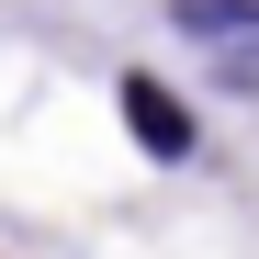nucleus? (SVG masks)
Instances as JSON below:
<instances>
[{"label":"nucleus","instance_id":"f257e3e1","mask_svg":"<svg viewBox=\"0 0 259 259\" xmlns=\"http://www.w3.org/2000/svg\"><path fill=\"white\" fill-rule=\"evenodd\" d=\"M124 124H136V147L147 158H192V113L158 91V79H124Z\"/></svg>","mask_w":259,"mask_h":259},{"label":"nucleus","instance_id":"f03ea898","mask_svg":"<svg viewBox=\"0 0 259 259\" xmlns=\"http://www.w3.org/2000/svg\"><path fill=\"white\" fill-rule=\"evenodd\" d=\"M214 79H226V91H259V23H248V34H226V46H214Z\"/></svg>","mask_w":259,"mask_h":259}]
</instances>
